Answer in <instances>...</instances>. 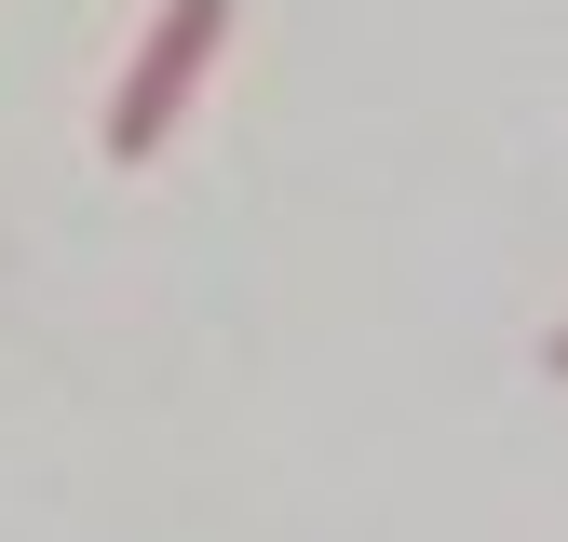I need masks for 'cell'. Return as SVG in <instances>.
Instances as JSON below:
<instances>
[{
	"label": "cell",
	"mask_w": 568,
	"mask_h": 542,
	"mask_svg": "<svg viewBox=\"0 0 568 542\" xmlns=\"http://www.w3.org/2000/svg\"><path fill=\"white\" fill-rule=\"evenodd\" d=\"M541 380H568V325H555V339H541Z\"/></svg>",
	"instance_id": "2"
},
{
	"label": "cell",
	"mask_w": 568,
	"mask_h": 542,
	"mask_svg": "<svg viewBox=\"0 0 568 542\" xmlns=\"http://www.w3.org/2000/svg\"><path fill=\"white\" fill-rule=\"evenodd\" d=\"M217 41H231V0H163V28L135 41L122 96H109V163H150L163 136H176V109H190L203 68H217Z\"/></svg>",
	"instance_id": "1"
}]
</instances>
